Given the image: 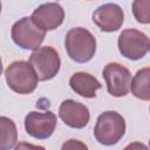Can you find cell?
Returning <instances> with one entry per match:
<instances>
[{"label":"cell","mask_w":150,"mask_h":150,"mask_svg":"<svg viewBox=\"0 0 150 150\" xmlns=\"http://www.w3.org/2000/svg\"><path fill=\"white\" fill-rule=\"evenodd\" d=\"M125 134V121L116 111H104L96 121L94 135L98 143L103 145H114Z\"/></svg>","instance_id":"2"},{"label":"cell","mask_w":150,"mask_h":150,"mask_svg":"<svg viewBox=\"0 0 150 150\" xmlns=\"http://www.w3.org/2000/svg\"><path fill=\"white\" fill-rule=\"evenodd\" d=\"M12 39L22 49L35 50L45 40L46 32L40 29L30 18L23 16L12 26Z\"/></svg>","instance_id":"5"},{"label":"cell","mask_w":150,"mask_h":150,"mask_svg":"<svg viewBox=\"0 0 150 150\" xmlns=\"http://www.w3.org/2000/svg\"><path fill=\"white\" fill-rule=\"evenodd\" d=\"M14 150H46V149L42 145H34L27 142H19L15 145Z\"/></svg>","instance_id":"17"},{"label":"cell","mask_w":150,"mask_h":150,"mask_svg":"<svg viewBox=\"0 0 150 150\" xmlns=\"http://www.w3.org/2000/svg\"><path fill=\"white\" fill-rule=\"evenodd\" d=\"M61 150H88V146L79 139H68L62 144Z\"/></svg>","instance_id":"16"},{"label":"cell","mask_w":150,"mask_h":150,"mask_svg":"<svg viewBox=\"0 0 150 150\" xmlns=\"http://www.w3.org/2000/svg\"><path fill=\"white\" fill-rule=\"evenodd\" d=\"M2 73V62H1V57H0V75Z\"/></svg>","instance_id":"19"},{"label":"cell","mask_w":150,"mask_h":150,"mask_svg":"<svg viewBox=\"0 0 150 150\" xmlns=\"http://www.w3.org/2000/svg\"><path fill=\"white\" fill-rule=\"evenodd\" d=\"M70 88L82 97L93 98L96 96V91L102 87L98 80L89 73L77 71L69 79Z\"/></svg>","instance_id":"12"},{"label":"cell","mask_w":150,"mask_h":150,"mask_svg":"<svg viewBox=\"0 0 150 150\" xmlns=\"http://www.w3.org/2000/svg\"><path fill=\"white\" fill-rule=\"evenodd\" d=\"M56 115L52 111H30L25 117V129L28 135L38 139L50 137L56 127Z\"/></svg>","instance_id":"8"},{"label":"cell","mask_w":150,"mask_h":150,"mask_svg":"<svg viewBox=\"0 0 150 150\" xmlns=\"http://www.w3.org/2000/svg\"><path fill=\"white\" fill-rule=\"evenodd\" d=\"M123 150H149L148 146L144 143L141 142H132L130 144H128Z\"/></svg>","instance_id":"18"},{"label":"cell","mask_w":150,"mask_h":150,"mask_svg":"<svg viewBox=\"0 0 150 150\" xmlns=\"http://www.w3.org/2000/svg\"><path fill=\"white\" fill-rule=\"evenodd\" d=\"M0 12H1V2H0Z\"/></svg>","instance_id":"20"},{"label":"cell","mask_w":150,"mask_h":150,"mask_svg":"<svg viewBox=\"0 0 150 150\" xmlns=\"http://www.w3.org/2000/svg\"><path fill=\"white\" fill-rule=\"evenodd\" d=\"M132 13L137 22H150V0H136L132 2Z\"/></svg>","instance_id":"15"},{"label":"cell","mask_w":150,"mask_h":150,"mask_svg":"<svg viewBox=\"0 0 150 150\" xmlns=\"http://www.w3.org/2000/svg\"><path fill=\"white\" fill-rule=\"evenodd\" d=\"M8 87L18 94H30L38 87L39 79L27 61H14L5 70Z\"/></svg>","instance_id":"3"},{"label":"cell","mask_w":150,"mask_h":150,"mask_svg":"<svg viewBox=\"0 0 150 150\" xmlns=\"http://www.w3.org/2000/svg\"><path fill=\"white\" fill-rule=\"evenodd\" d=\"M18 141V130L13 120L0 116V150H11Z\"/></svg>","instance_id":"14"},{"label":"cell","mask_w":150,"mask_h":150,"mask_svg":"<svg viewBox=\"0 0 150 150\" xmlns=\"http://www.w3.org/2000/svg\"><path fill=\"white\" fill-rule=\"evenodd\" d=\"M108 93L115 97L125 96L130 91L131 74L130 70L118 62L108 63L102 71Z\"/></svg>","instance_id":"7"},{"label":"cell","mask_w":150,"mask_h":150,"mask_svg":"<svg viewBox=\"0 0 150 150\" xmlns=\"http://www.w3.org/2000/svg\"><path fill=\"white\" fill-rule=\"evenodd\" d=\"M59 116L68 127L75 129L84 128L90 120L87 105L74 100H66L60 104Z\"/></svg>","instance_id":"11"},{"label":"cell","mask_w":150,"mask_h":150,"mask_svg":"<svg viewBox=\"0 0 150 150\" xmlns=\"http://www.w3.org/2000/svg\"><path fill=\"white\" fill-rule=\"evenodd\" d=\"M131 94L143 101L150 100V68L145 67L139 69L130 83Z\"/></svg>","instance_id":"13"},{"label":"cell","mask_w":150,"mask_h":150,"mask_svg":"<svg viewBox=\"0 0 150 150\" xmlns=\"http://www.w3.org/2000/svg\"><path fill=\"white\" fill-rule=\"evenodd\" d=\"M93 21L102 32H116L124 22V12L116 4H103L93 13Z\"/></svg>","instance_id":"10"},{"label":"cell","mask_w":150,"mask_h":150,"mask_svg":"<svg viewBox=\"0 0 150 150\" xmlns=\"http://www.w3.org/2000/svg\"><path fill=\"white\" fill-rule=\"evenodd\" d=\"M29 64L40 81H48L59 73L61 60L56 49L50 46H43L30 54Z\"/></svg>","instance_id":"4"},{"label":"cell","mask_w":150,"mask_h":150,"mask_svg":"<svg viewBox=\"0 0 150 150\" xmlns=\"http://www.w3.org/2000/svg\"><path fill=\"white\" fill-rule=\"evenodd\" d=\"M30 19L43 32L53 30L62 25L64 11L57 2H47L34 9Z\"/></svg>","instance_id":"9"},{"label":"cell","mask_w":150,"mask_h":150,"mask_svg":"<svg viewBox=\"0 0 150 150\" xmlns=\"http://www.w3.org/2000/svg\"><path fill=\"white\" fill-rule=\"evenodd\" d=\"M118 50L122 56L136 61L146 55L149 52V38L141 30L129 28L121 32L117 41Z\"/></svg>","instance_id":"6"},{"label":"cell","mask_w":150,"mask_h":150,"mask_svg":"<svg viewBox=\"0 0 150 150\" xmlns=\"http://www.w3.org/2000/svg\"><path fill=\"white\" fill-rule=\"evenodd\" d=\"M64 47L68 56L79 63H86L93 59L96 52L95 36L83 27H75L67 32Z\"/></svg>","instance_id":"1"}]
</instances>
